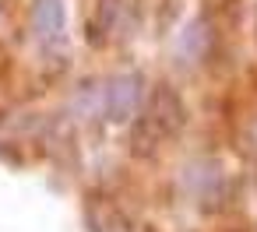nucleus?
I'll use <instances>...</instances> for the list:
<instances>
[{
  "mask_svg": "<svg viewBox=\"0 0 257 232\" xmlns=\"http://www.w3.org/2000/svg\"><path fill=\"white\" fill-rule=\"evenodd\" d=\"M183 193L201 207V211H218L222 207V197H225V169L218 158H194L183 165Z\"/></svg>",
  "mask_w": 257,
  "mask_h": 232,
  "instance_id": "f03ea898",
  "label": "nucleus"
},
{
  "mask_svg": "<svg viewBox=\"0 0 257 232\" xmlns=\"http://www.w3.org/2000/svg\"><path fill=\"white\" fill-rule=\"evenodd\" d=\"M211 46H215V29H211V22H208L204 15L190 18V22L183 25L180 39H176V53H180V60H187V64H204L208 53H211Z\"/></svg>",
  "mask_w": 257,
  "mask_h": 232,
  "instance_id": "20e7f679",
  "label": "nucleus"
},
{
  "mask_svg": "<svg viewBox=\"0 0 257 232\" xmlns=\"http://www.w3.org/2000/svg\"><path fill=\"white\" fill-rule=\"evenodd\" d=\"M145 102V74L141 71H120L109 81H102V120L109 123H131L141 116Z\"/></svg>",
  "mask_w": 257,
  "mask_h": 232,
  "instance_id": "f257e3e1",
  "label": "nucleus"
},
{
  "mask_svg": "<svg viewBox=\"0 0 257 232\" xmlns=\"http://www.w3.org/2000/svg\"><path fill=\"white\" fill-rule=\"evenodd\" d=\"M71 109L78 113V120H92V116H102V88L95 81H85L78 85L74 99H71Z\"/></svg>",
  "mask_w": 257,
  "mask_h": 232,
  "instance_id": "0eeeda50",
  "label": "nucleus"
},
{
  "mask_svg": "<svg viewBox=\"0 0 257 232\" xmlns=\"http://www.w3.org/2000/svg\"><path fill=\"white\" fill-rule=\"evenodd\" d=\"M123 8H127V0H99V11L88 22V43L92 46H102L109 39V32L116 29L120 15H123Z\"/></svg>",
  "mask_w": 257,
  "mask_h": 232,
  "instance_id": "423d86ee",
  "label": "nucleus"
},
{
  "mask_svg": "<svg viewBox=\"0 0 257 232\" xmlns=\"http://www.w3.org/2000/svg\"><path fill=\"white\" fill-rule=\"evenodd\" d=\"M253 39H257V15H253Z\"/></svg>",
  "mask_w": 257,
  "mask_h": 232,
  "instance_id": "6e6552de",
  "label": "nucleus"
},
{
  "mask_svg": "<svg viewBox=\"0 0 257 232\" xmlns=\"http://www.w3.org/2000/svg\"><path fill=\"white\" fill-rule=\"evenodd\" d=\"M64 29H67L64 0H36L32 4V32H36V39H43V43L60 39Z\"/></svg>",
  "mask_w": 257,
  "mask_h": 232,
  "instance_id": "39448f33",
  "label": "nucleus"
},
{
  "mask_svg": "<svg viewBox=\"0 0 257 232\" xmlns=\"http://www.w3.org/2000/svg\"><path fill=\"white\" fill-rule=\"evenodd\" d=\"M141 116L159 130L162 141H166V137H176V134L187 127V106H183V99H180V92H176L173 85H155V88H152V99H148V106H145Z\"/></svg>",
  "mask_w": 257,
  "mask_h": 232,
  "instance_id": "7ed1b4c3",
  "label": "nucleus"
}]
</instances>
